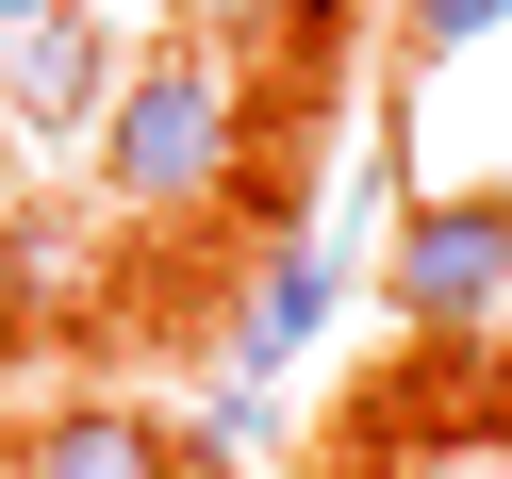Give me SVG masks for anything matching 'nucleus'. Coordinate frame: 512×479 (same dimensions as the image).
<instances>
[{
  "label": "nucleus",
  "mask_w": 512,
  "mask_h": 479,
  "mask_svg": "<svg viewBox=\"0 0 512 479\" xmlns=\"http://www.w3.org/2000/svg\"><path fill=\"white\" fill-rule=\"evenodd\" d=\"M232 166H248V67H215L199 34L133 50V67H116V116H100L116 215H215Z\"/></svg>",
  "instance_id": "nucleus-1"
},
{
  "label": "nucleus",
  "mask_w": 512,
  "mask_h": 479,
  "mask_svg": "<svg viewBox=\"0 0 512 479\" xmlns=\"http://www.w3.org/2000/svg\"><path fill=\"white\" fill-rule=\"evenodd\" d=\"M380 298H397L413 331H479V314L512 298V199H413L397 248H380Z\"/></svg>",
  "instance_id": "nucleus-2"
},
{
  "label": "nucleus",
  "mask_w": 512,
  "mask_h": 479,
  "mask_svg": "<svg viewBox=\"0 0 512 479\" xmlns=\"http://www.w3.org/2000/svg\"><path fill=\"white\" fill-rule=\"evenodd\" d=\"M116 67H133V50L100 34V17H34V34H0V133H100L116 116Z\"/></svg>",
  "instance_id": "nucleus-3"
},
{
  "label": "nucleus",
  "mask_w": 512,
  "mask_h": 479,
  "mask_svg": "<svg viewBox=\"0 0 512 479\" xmlns=\"http://www.w3.org/2000/svg\"><path fill=\"white\" fill-rule=\"evenodd\" d=\"M0 463L17 479H182V446L149 430L133 397H50L34 430H0Z\"/></svg>",
  "instance_id": "nucleus-4"
},
{
  "label": "nucleus",
  "mask_w": 512,
  "mask_h": 479,
  "mask_svg": "<svg viewBox=\"0 0 512 479\" xmlns=\"http://www.w3.org/2000/svg\"><path fill=\"white\" fill-rule=\"evenodd\" d=\"M314 331H331V265H314V248H265V281H248V314H232L248 380H265V364H298Z\"/></svg>",
  "instance_id": "nucleus-5"
},
{
  "label": "nucleus",
  "mask_w": 512,
  "mask_h": 479,
  "mask_svg": "<svg viewBox=\"0 0 512 479\" xmlns=\"http://www.w3.org/2000/svg\"><path fill=\"white\" fill-rule=\"evenodd\" d=\"M67 298H83V265L34 232V215H0V314H67Z\"/></svg>",
  "instance_id": "nucleus-6"
},
{
  "label": "nucleus",
  "mask_w": 512,
  "mask_h": 479,
  "mask_svg": "<svg viewBox=\"0 0 512 479\" xmlns=\"http://www.w3.org/2000/svg\"><path fill=\"white\" fill-rule=\"evenodd\" d=\"M512 0H397V50H463V34H496Z\"/></svg>",
  "instance_id": "nucleus-7"
},
{
  "label": "nucleus",
  "mask_w": 512,
  "mask_h": 479,
  "mask_svg": "<svg viewBox=\"0 0 512 479\" xmlns=\"http://www.w3.org/2000/svg\"><path fill=\"white\" fill-rule=\"evenodd\" d=\"M34 17H67V0H0V34H34Z\"/></svg>",
  "instance_id": "nucleus-8"
},
{
  "label": "nucleus",
  "mask_w": 512,
  "mask_h": 479,
  "mask_svg": "<svg viewBox=\"0 0 512 479\" xmlns=\"http://www.w3.org/2000/svg\"><path fill=\"white\" fill-rule=\"evenodd\" d=\"M0 215H17V133H0Z\"/></svg>",
  "instance_id": "nucleus-9"
}]
</instances>
